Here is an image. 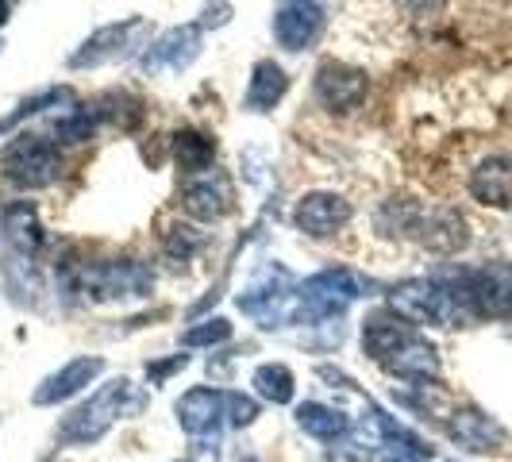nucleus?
Returning a JSON list of instances; mask_svg holds the SVG:
<instances>
[{"instance_id":"2eb2a0df","label":"nucleus","mask_w":512,"mask_h":462,"mask_svg":"<svg viewBox=\"0 0 512 462\" xmlns=\"http://www.w3.org/2000/svg\"><path fill=\"white\" fill-rule=\"evenodd\" d=\"M178 158L185 170H205L212 158V143L205 135H178Z\"/></svg>"},{"instance_id":"ddd939ff","label":"nucleus","mask_w":512,"mask_h":462,"mask_svg":"<svg viewBox=\"0 0 512 462\" xmlns=\"http://www.w3.org/2000/svg\"><path fill=\"white\" fill-rule=\"evenodd\" d=\"M4 231L20 251H35V243H39V224H35L27 205H16L4 212Z\"/></svg>"},{"instance_id":"20e7f679","label":"nucleus","mask_w":512,"mask_h":462,"mask_svg":"<svg viewBox=\"0 0 512 462\" xmlns=\"http://www.w3.org/2000/svg\"><path fill=\"white\" fill-rule=\"evenodd\" d=\"M362 89H366V77L359 70H347V66H320V74H316V93H320V101L328 104V108H351V104H359Z\"/></svg>"},{"instance_id":"39448f33","label":"nucleus","mask_w":512,"mask_h":462,"mask_svg":"<svg viewBox=\"0 0 512 462\" xmlns=\"http://www.w3.org/2000/svg\"><path fill=\"white\" fill-rule=\"evenodd\" d=\"M451 436L459 439L466 451H497V447L505 443L501 424H493L486 412H478V409L455 412V420H451Z\"/></svg>"},{"instance_id":"9d476101","label":"nucleus","mask_w":512,"mask_h":462,"mask_svg":"<svg viewBox=\"0 0 512 462\" xmlns=\"http://www.w3.org/2000/svg\"><path fill=\"white\" fill-rule=\"evenodd\" d=\"M285 93V74L274 66V62H258L255 77H251V93H247V104L251 108H270Z\"/></svg>"},{"instance_id":"423d86ee","label":"nucleus","mask_w":512,"mask_h":462,"mask_svg":"<svg viewBox=\"0 0 512 462\" xmlns=\"http://www.w3.org/2000/svg\"><path fill=\"white\" fill-rule=\"evenodd\" d=\"M347 216H351L347 205H343V201H335V197H324V193L305 197L301 208H297V224H301L308 235H332Z\"/></svg>"},{"instance_id":"9b49d317","label":"nucleus","mask_w":512,"mask_h":462,"mask_svg":"<svg viewBox=\"0 0 512 462\" xmlns=\"http://www.w3.org/2000/svg\"><path fill=\"white\" fill-rule=\"evenodd\" d=\"M216 405H220V393H212V389H193L178 405L181 424H185L189 432H201V428H208V424L216 420Z\"/></svg>"},{"instance_id":"6e6552de","label":"nucleus","mask_w":512,"mask_h":462,"mask_svg":"<svg viewBox=\"0 0 512 462\" xmlns=\"http://www.w3.org/2000/svg\"><path fill=\"white\" fill-rule=\"evenodd\" d=\"M385 362H389V370L401 374V378H436V370H439L436 351H432L424 339H416V335H412L405 347H397Z\"/></svg>"},{"instance_id":"7ed1b4c3","label":"nucleus","mask_w":512,"mask_h":462,"mask_svg":"<svg viewBox=\"0 0 512 462\" xmlns=\"http://www.w3.org/2000/svg\"><path fill=\"white\" fill-rule=\"evenodd\" d=\"M320 27H324L320 8H305V4H289V8H282V12L274 16V35L282 39L285 51L308 47V43L320 35Z\"/></svg>"},{"instance_id":"0eeeda50","label":"nucleus","mask_w":512,"mask_h":462,"mask_svg":"<svg viewBox=\"0 0 512 462\" xmlns=\"http://www.w3.org/2000/svg\"><path fill=\"white\" fill-rule=\"evenodd\" d=\"M193 54H197V31H193V27H178V31H170L154 51H147L143 66H147V70H162V66L181 70Z\"/></svg>"},{"instance_id":"f03ea898","label":"nucleus","mask_w":512,"mask_h":462,"mask_svg":"<svg viewBox=\"0 0 512 462\" xmlns=\"http://www.w3.org/2000/svg\"><path fill=\"white\" fill-rule=\"evenodd\" d=\"M470 193L489 208H509L512 205V158L493 154L486 158L474 178H470Z\"/></svg>"},{"instance_id":"f8f14e48","label":"nucleus","mask_w":512,"mask_h":462,"mask_svg":"<svg viewBox=\"0 0 512 462\" xmlns=\"http://www.w3.org/2000/svg\"><path fill=\"white\" fill-rule=\"evenodd\" d=\"M297 420H301V428H305L308 436L316 439H335L339 432H347V420L339 412L324 409V405H301Z\"/></svg>"},{"instance_id":"f257e3e1","label":"nucleus","mask_w":512,"mask_h":462,"mask_svg":"<svg viewBox=\"0 0 512 462\" xmlns=\"http://www.w3.org/2000/svg\"><path fill=\"white\" fill-rule=\"evenodd\" d=\"M4 170H8V178L20 181V185H47L54 178V170H58V158L54 151L43 143V139H35V135H24V139H16L8 151H4Z\"/></svg>"},{"instance_id":"4468645a","label":"nucleus","mask_w":512,"mask_h":462,"mask_svg":"<svg viewBox=\"0 0 512 462\" xmlns=\"http://www.w3.org/2000/svg\"><path fill=\"white\" fill-rule=\"evenodd\" d=\"M255 385H258V393L270 397L274 405H285V401L293 397V378H289L285 366H262L255 374Z\"/></svg>"},{"instance_id":"1a4fd4ad","label":"nucleus","mask_w":512,"mask_h":462,"mask_svg":"<svg viewBox=\"0 0 512 462\" xmlns=\"http://www.w3.org/2000/svg\"><path fill=\"white\" fill-rule=\"evenodd\" d=\"M101 370V362L97 359H77L70 362L62 374H54L51 382H47V389H39L35 393V401L39 405H47V401H62V397H70V393H77L81 385H89V378Z\"/></svg>"},{"instance_id":"dca6fc26","label":"nucleus","mask_w":512,"mask_h":462,"mask_svg":"<svg viewBox=\"0 0 512 462\" xmlns=\"http://www.w3.org/2000/svg\"><path fill=\"white\" fill-rule=\"evenodd\" d=\"M228 324L224 320H212V328H201V332H189L185 343H216V339H228Z\"/></svg>"}]
</instances>
